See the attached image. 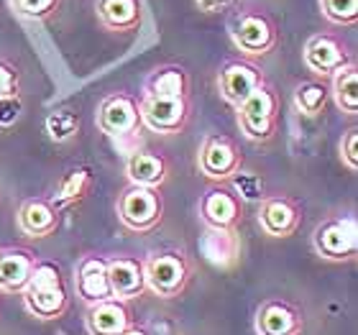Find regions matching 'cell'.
I'll list each match as a JSON object with an SVG mask.
<instances>
[{
    "label": "cell",
    "instance_id": "6da1fadb",
    "mask_svg": "<svg viewBox=\"0 0 358 335\" xmlns=\"http://www.w3.org/2000/svg\"><path fill=\"white\" fill-rule=\"evenodd\" d=\"M21 299L31 318H36V320H59L69 307V294L67 287H64L59 264L38 259L26 290L21 292Z\"/></svg>",
    "mask_w": 358,
    "mask_h": 335
},
{
    "label": "cell",
    "instance_id": "7a4b0ae2",
    "mask_svg": "<svg viewBox=\"0 0 358 335\" xmlns=\"http://www.w3.org/2000/svg\"><path fill=\"white\" fill-rule=\"evenodd\" d=\"M282 118V97L271 83H262L236 108V120L243 138L251 143H266L276 136Z\"/></svg>",
    "mask_w": 358,
    "mask_h": 335
},
{
    "label": "cell",
    "instance_id": "3957f363",
    "mask_svg": "<svg viewBox=\"0 0 358 335\" xmlns=\"http://www.w3.org/2000/svg\"><path fill=\"white\" fill-rule=\"evenodd\" d=\"M228 34L243 59H262L279 46V26L262 8L238 10L228 23Z\"/></svg>",
    "mask_w": 358,
    "mask_h": 335
},
{
    "label": "cell",
    "instance_id": "277c9868",
    "mask_svg": "<svg viewBox=\"0 0 358 335\" xmlns=\"http://www.w3.org/2000/svg\"><path fill=\"white\" fill-rule=\"evenodd\" d=\"M146 290L162 299H177L185 294L192 279V264L179 251H157L143 261Z\"/></svg>",
    "mask_w": 358,
    "mask_h": 335
},
{
    "label": "cell",
    "instance_id": "5b68a950",
    "mask_svg": "<svg viewBox=\"0 0 358 335\" xmlns=\"http://www.w3.org/2000/svg\"><path fill=\"white\" fill-rule=\"evenodd\" d=\"M115 215L128 231L151 233L164 220V197L162 190L128 185L115 200Z\"/></svg>",
    "mask_w": 358,
    "mask_h": 335
},
{
    "label": "cell",
    "instance_id": "8992f818",
    "mask_svg": "<svg viewBox=\"0 0 358 335\" xmlns=\"http://www.w3.org/2000/svg\"><path fill=\"white\" fill-rule=\"evenodd\" d=\"M197 169L202 177L213 179L217 185L231 182L243 169V154H241L238 141L228 134L205 136L197 151Z\"/></svg>",
    "mask_w": 358,
    "mask_h": 335
},
{
    "label": "cell",
    "instance_id": "52a82bcc",
    "mask_svg": "<svg viewBox=\"0 0 358 335\" xmlns=\"http://www.w3.org/2000/svg\"><path fill=\"white\" fill-rule=\"evenodd\" d=\"M313 248L325 261H353L358 253V223L353 215H330L313 231Z\"/></svg>",
    "mask_w": 358,
    "mask_h": 335
},
{
    "label": "cell",
    "instance_id": "ba28073f",
    "mask_svg": "<svg viewBox=\"0 0 358 335\" xmlns=\"http://www.w3.org/2000/svg\"><path fill=\"white\" fill-rule=\"evenodd\" d=\"M143 128L162 136L182 134L192 118V100L189 97H157L141 95L138 97Z\"/></svg>",
    "mask_w": 358,
    "mask_h": 335
},
{
    "label": "cell",
    "instance_id": "9c48e42d",
    "mask_svg": "<svg viewBox=\"0 0 358 335\" xmlns=\"http://www.w3.org/2000/svg\"><path fill=\"white\" fill-rule=\"evenodd\" d=\"M97 128L115 141L136 136L143 128L138 97H134L131 92H110L108 97H103V103L97 108Z\"/></svg>",
    "mask_w": 358,
    "mask_h": 335
},
{
    "label": "cell",
    "instance_id": "30bf717a",
    "mask_svg": "<svg viewBox=\"0 0 358 335\" xmlns=\"http://www.w3.org/2000/svg\"><path fill=\"white\" fill-rule=\"evenodd\" d=\"M197 213L210 231H238L243 223V200L228 185H213L200 194Z\"/></svg>",
    "mask_w": 358,
    "mask_h": 335
},
{
    "label": "cell",
    "instance_id": "8fae6325",
    "mask_svg": "<svg viewBox=\"0 0 358 335\" xmlns=\"http://www.w3.org/2000/svg\"><path fill=\"white\" fill-rule=\"evenodd\" d=\"M302 62L305 67L317 77H333L343 67H348L353 62L348 46L343 44V38L328 31L313 34L307 38L305 49H302Z\"/></svg>",
    "mask_w": 358,
    "mask_h": 335
},
{
    "label": "cell",
    "instance_id": "7c38bea8",
    "mask_svg": "<svg viewBox=\"0 0 358 335\" xmlns=\"http://www.w3.org/2000/svg\"><path fill=\"white\" fill-rule=\"evenodd\" d=\"M256 220L271 238H289L302 225V205L289 194H266L259 202Z\"/></svg>",
    "mask_w": 358,
    "mask_h": 335
},
{
    "label": "cell",
    "instance_id": "4fadbf2b",
    "mask_svg": "<svg viewBox=\"0 0 358 335\" xmlns=\"http://www.w3.org/2000/svg\"><path fill=\"white\" fill-rule=\"evenodd\" d=\"M262 83H266L262 67L254 64L251 59H231L225 62L220 72H217V90H220V97L231 108H238L243 100H246L251 92Z\"/></svg>",
    "mask_w": 358,
    "mask_h": 335
},
{
    "label": "cell",
    "instance_id": "5bb4252c",
    "mask_svg": "<svg viewBox=\"0 0 358 335\" xmlns=\"http://www.w3.org/2000/svg\"><path fill=\"white\" fill-rule=\"evenodd\" d=\"M15 225L29 238H49L62 228V210L52 197H29L15 213Z\"/></svg>",
    "mask_w": 358,
    "mask_h": 335
},
{
    "label": "cell",
    "instance_id": "9a60e30c",
    "mask_svg": "<svg viewBox=\"0 0 358 335\" xmlns=\"http://www.w3.org/2000/svg\"><path fill=\"white\" fill-rule=\"evenodd\" d=\"M254 330L256 335H299L305 330V318L284 299H266L256 310Z\"/></svg>",
    "mask_w": 358,
    "mask_h": 335
},
{
    "label": "cell",
    "instance_id": "2e32d148",
    "mask_svg": "<svg viewBox=\"0 0 358 335\" xmlns=\"http://www.w3.org/2000/svg\"><path fill=\"white\" fill-rule=\"evenodd\" d=\"M75 292L87 307L113 299L110 282H108V259L95 253L83 256L75 271Z\"/></svg>",
    "mask_w": 358,
    "mask_h": 335
},
{
    "label": "cell",
    "instance_id": "e0dca14e",
    "mask_svg": "<svg viewBox=\"0 0 358 335\" xmlns=\"http://www.w3.org/2000/svg\"><path fill=\"white\" fill-rule=\"evenodd\" d=\"M38 256L26 246L0 248V294H18L26 290Z\"/></svg>",
    "mask_w": 358,
    "mask_h": 335
},
{
    "label": "cell",
    "instance_id": "ac0fdd59",
    "mask_svg": "<svg viewBox=\"0 0 358 335\" xmlns=\"http://www.w3.org/2000/svg\"><path fill=\"white\" fill-rule=\"evenodd\" d=\"M108 282H110L113 299L131 302L143 297L146 279H143V261L134 256H113L108 259Z\"/></svg>",
    "mask_w": 358,
    "mask_h": 335
},
{
    "label": "cell",
    "instance_id": "d6986e66",
    "mask_svg": "<svg viewBox=\"0 0 358 335\" xmlns=\"http://www.w3.org/2000/svg\"><path fill=\"white\" fill-rule=\"evenodd\" d=\"M134 325L128 302L120 299H105L97 305H90L85 313V328L90 335H120Z\"/></svg>",
    "mask_w": 358,
    "mask_h": 335
},
{
    "label": "cell",
    "instance_id": "ffe728a7",
    "mask_svg": "<svg viewBox=\"0 0 358 335\" xmlns=\"http://www.w3.org/2000/svg\"><path fill=\"white\" fill-rule=\"evenodd\" d=\"M126 177L128 185L162 190L169 179V162L157 151H134L126 159Z\"/></svg>",
    "mask_w": 358,
    "mask_h": 335
},
{
    "label": "cell",
    "instance_id": "44dd1931",
    "mask_svg": "<svg viewBox=\"0 0 358 335\" xmlns=\"http://www.w3.org/2000/svg\"><path fill=\"white\" fill-rule=\"evenodd\" d=\"M95 13L103 29L131 34L143 21V3L141 0H97Z\"/></svg>",
    "mask_w": 358,
    "mask_h": 335
},
{
    "label": "cell",
    "instance_id": "7402d4cb",
    "mask_svg": "<svg viewBox=\"0 0 358 335\" xmlns=\"http://www.w3.org/2000/svg\"><path fill=\"white\" fill-rule=\"evenodd\" d=\"M192 80L189 72L179 64H164L157 67L146 77L143 85V95H157V97H189Z\"/></svg>",
    "mask_w": 358,
    "mask_h": 335
},
{
    "label": "cell",
    "instance_id": "603a6c76",
    "mask_svg": "<svg viewBox=\"0 0 358 335\" xmlns=\"http://www.w3.org/2000/svg\"><path fill=\"white\" fill-rule=\"evenodd\" d=\"M92 187H95V177H92L90 166H75V169H69L62 177V182L57 185V190L52 194V202L64 213V210L75 208L83 200H87Z\"/></svg>",
    "mask_w": 358,
    "mask_h": 335
},
{
    "label": "cell",
    "instance_id": "cb8c5ba5",
    "mask_svg": "<svg viewBox=\"0 0 358 335\" xmlns=\"http://www.w3.org/2000/svg\"><path fill=\"white\" fill-rule=\"evenodd\" d=\"M330 97L336 100L338 111H343L345 115H358V67L356 62H351L348 67L330 77Z\"/></svg>",
    "mask_w": 358,
    "mask_h": 335
},
{
    "label": "cell",
    "instance_id": "d4e9b609",
    "mask_svg": "<svg viewBox=\"0 0 358 335\" xmlns=\"http://www.w3.org/2000/svg\"><path fill=\"white\" fill-rule=\"evenodd\" d=\"M330 103V87L325 83H317V80H305L294 87V108H297L302 115L307 118H315L325 113Z\"/></svg>",
    "mask_w": 358,
    "mask_h": 335
},
{
    "label": "cell",
    "instance_id": "484cf974",
    "mask_svg": "<svg viewBox=\"0 0 358 335\" xmlns=\"http://www.w3.org/2000/svg\"><path fill=\"white\" fill-rule=\"evenodd\" d=\"M44 131H46V136H49V141L67 143L80 136V131H83V120H80L77 113L67 111V108H59V111H52L49 115H46Z\"/></svg>",
    "mask_w": 358,
    "mask_h": 335
},
{
    "label": "cell",
    "instance_id": "4316f807",
    "mask_svg": "<svg viewBox=\"0 0 358 335\" xmlns=\"http://www.w3.org/2000/svg\"><path fill=\"white\" fill-rule=\"evenodd\" d=\"M320 10L333 26H356L358 0H320Z\"/></svg>",
    "mask_w": 358,
    "mask_h": 335
},
{
    "label": "cell",
    "instance_id": "83f0119b",
    "mask_svg": "<svg viewBox=\"0 0 358 335\" xmlns=\"http://www.w3.org/2000/svg\"><path fill=\"white\" fill-rule=\"evenodd\" d=\"M62 0H10L15 15H21L26 21H46L59 10Z\"/></svg>",
    "mask_w": 358,
    "mask_h": 335
},
{
    "label": "cell",
    "instance_id": "f1b7e54d",
    "mask_svg": "<svg viewBox=\"0 0 358 335\" xmlns=\"http://www.w3.org/2000/svg\"><path fill=\"white\" fill-rule=\"evenodd\" d=\"M233 182V192L238 194L241 200L246 202V200H251V202H262L266 194H264V179L259 177V174H251V171H243L241 169L236 177L231 179Z\"/></svg>",
    "mask_w": 358,
    "mask_h": 335
},
{
    "label": "cell",
    "instance_id": "f546056e",
    "mask_svg": "<svg viewBox=\"0 0 358 335\" xmlns=\"http://www.w3.org/2000/svg\"><path fill=\"white\" fill-rule=\"evenodd\" d=\"M21 95V72L13 62L0 59V100Z\"/></svg>",
    "mask_w": 358,
    "mask_h": 335
},
{
    "label": "cell",
    "instance_id": "4dcf8cb0",
    "mask_svg": "<svg viewBox=\"0 0 358 335\" xmlns=\"http://www.w3.org/2000/svg\"><path fill=\"white\" fill-rule=\"evenodd\" d=\"M341 162L348 171H358V128L351 126L341 138Z\"/></svg>",
    "mask_w": 358,
    "mask_h": 335
},
{
    "label": "cell",
    "instance_id": "1f68e13d",
    "mask_svg": "<svg viewBox=\"0 0 358 335\" xmlns=\"http://www.w3.org/2000/svg\"><path fill=\"white\" fill-rule=\"evenodd\" d=\"M23 115V100L21 95L3 97L0 100V128H10L13 123H18Z\"/></svg>",
    "mask_w": 358,
    "mask_h": 335
},
{
    "label": "cell",
    "instance_id": "d6a6232c",
    "mask_svg": "<svg viewBox=\"0 0 358 335\" xmlns=\"http://www.w3.org/2000/svg\"><path fill=\"white\" fill-rule=\"evenodd\" d=\"M233 3H238V0H194V6L200 8L202 13H217V10L231 8Z\"/></svg>",
    "mask_w": 358,
    "mask_h": 335
},
{
    "label": "cell",
    "instance_id": "836d02e7",
    "mask_svg": "<svg viewBox=\"0 0 358 335\" xmlns=\"http://www.w3.org/2000/svg\"><path fill=\"white\" fill-rule=\"evenodd\" d=\"M120 335H151V333H149V330H146V328H138V325H131V328L123 330V333H120Z\"/></svg>",
    "mask_w": 358,
    "mask_h": 335
}]
</instances>
